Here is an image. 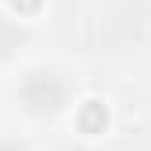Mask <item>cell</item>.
Instances as JSON below:
<instances>
[{
  "label": "cell",
  "instance_id": "1",
  "mask_svg": "<svg viewBox=\"0 0 151 151\" xmlns=\"http://www.w3.org/2000/svg\"><path fill=\"white\" fill-rule=\"evenodd\" d=\"M108 122V115H104V108L97 104V101H90L86 108H83V126H86V133H93V129H101Z\"/></svg>",
  "mask_w": 151,
  "mask_h": 151
}]
</instances>
